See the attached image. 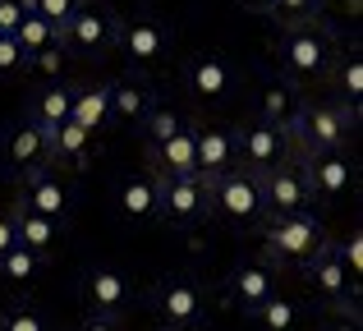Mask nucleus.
I'll return each mask as SVG.
<instances>
[{"label":"nucleus","mask_w":363,"mask_h":331,"mask_svg":"<svg viewBox=\"0 0 363 331\" xmlns=\"http://www.w3.org/2000/svg\"><path fill=\"white\" fill-rule=\"evenodd\" d=\"M354 125H359V111H350L345 101H299V106L285 116L281 129H285V138H290V157L303 162V157L350 147Z\"/></svg>","instance_id":"1"},{"label":"nucleus","mask_w":363,"mask_h":331,"mask_svg":"<svg viewBox=\"0 0 363 331\" xmlns=\"http://www.w3.org/2000/svg\"><path fill=\"white\" fill-rule=\"evenodd\" d=\"M336 55H340L336 33H331L322 18H313V23H285L281 28V42H276V64H281L285 83L327 79V69L336 64Z\"/></svg>","instance_id":"2"},{"label":"nucleus","mask_w":363,"mask_h":331,"mask_svg":"<svg viewBox=\"0 0 363 331\" xmlns=\"http://www.w3.org/2000/svg\"><path fill=\"white\" fill-rule=\"evenodd\" d=\"M327 244V225L313 212H290V216H267L262 221V262L267 267H303L313 253Z\"/></svg>","instance_id":"3"},{"label":"nucleus","mask_w":363,"mask_h":331,"mask_svg":"<svg viewBox=\"0 0 363 331\" xmlns=\"http://www.w3.org/2000/svg\"><path fill=\"white\" fill-rule=\"evenodd\" d=\"M207 193H212V216H221L235 230H253V225L267 221L262 207V179L244 166H230L225 175L207 179Z\"/></svg>","instance_id":"4"},{"label":"nucleus","mask_w":363,"mask_h":331,"mask_svg":"<svg viewBox=\"0 0 363 331\" xmlns=\"http://www.w3.org/2000/svg\"><path fill=\"white\" fill-rule=\"evenodd\" d=\"M161 331H203L207 327V295L194 276H166L147 295Z\"/></svg>","instance_id":"5"},{"label":"nucleus","mask_w":363,"mask_h":331,"mask_svg":"<svg viewBox=\"0 0 363 331\" xmlns=\"http://www.w3.org/2000/svg\"><path fill=\"white\" fill-rule=\"evenodd\" d=\"M116 33H120V14H111L106 5H83L79 0V9L55 28V42L74 55H92L97 60V55H106L116 46Z\"/></svg>","instance_id":"6"},{"label":"nucleus","mask_w":363,"mask_h":331,"mask_svg":"<svg viewBox=\"0 0 363 331\" xmlns=\"http://www.w3.org/2000/svg\"><path fill=\"white\" fill-rule=\"evenodd\" d=\"M161 221L175 230H194V225L212 221V193H207L203 175H166L161 179Z\"/></svg>","instance_id":"7"},{"label":"nucleus","mask_w":363,"mask_h":331,"mask_svg":"<svg viewBox=\"0 0 363 331\" xmlns=\"http://www.w3.org/2000/svg\"><path fill=\"white\" fill-rule=\"evenodd\" d=\"M303 271H308L313 290H318V299H327L331 308H354V295H359V281L350 276L345 258H340L336 244H322L318 253H313L308 262H303Z\"/></svg>","instance_id":"8"},{"label":"nucleus","mask_w":363,"mask_h":331,"mask_svg":"<svg viewBox=\"0 0 363 331\" xmlns=\"http://www.w3.org/2000/svg\"><path fill=\"white\" fill-rule=\"evenodd\" d=\"M262 179V207H267V216H290V212H313V189H308V179H303V166L294 162H281V166H272L267 175H257Z\"/></svg>","instance_id":"9"},{"label":"nucleus","mask_w":363,"mask_h":331,"mask_svg":"<svg viewBox=\"0 0 363 331\" xmlns=\"http://www.w3.org/2000/svg\"><path fill=\"white\" fill-rule=\"evenodd\" d=\"M303 179H308L313 189V203H340V198L354 189V162H350V152L340 147V152H318V157H303Z\"/></svg>","instance_id":"10"},{"label":"nucleus","mask_w":363,"mask_h":331,"mask_svg":"<svg viewBox=\"0 0 363 331\" xmlns=\"http://www.w3.org/2000/svg\"><path fill=\"white\" fill-rule=\"evenodd\" d=\"M235 157H240L244 170L267 175L272 166L290 162V138H285L281 125H267V120H257V125H248L244 134L235 138Z\"/></svg>","instance_id":"11"},{"label":"nucleus","mask_w":363,"mask_h":331,"mask_svg":"<svg viewBox=\"0 0 363 331\" xmlns=\"http://www.w3.org/2000/svg\"><path fill=\"white\" fill-rule=\"evenodd\" d=\"M184 88L198 106H203V101L207 106H221V101L240 88V74H235L230 60H221V55H194V60L184 64Z\"/></svg>","instance_id":"12"},{"label":"nucleus","mask_w":363,"mask_h":331,"mask_svg":"<svg viewBox=\"0 0 363 331\" xmlns=\"http://www.w3.org/2000/svg\"><path fill=\"white\" fill-rule=\"evenodd\" d=\"M116 46L124 51V60L138 64V69H152L157 60H166L170 51V28L157 23V18H120V33H116Z\"/></svg>","instance_id":"13"},{"label":"nucleus","mask_w":363,"mask_h":331,"mask_svg":"<svg viewBox=\"0 0 363 331\" xmlns=\"http://www.w3.org/2000/svg\"><path fill=\"white\" fill-rule=\"evenodd\" d=\"M83 304H88V313L97 318H124L133 304V286L129 276L116 267H92L88 276H83Z\"/></svg>","instance_id":"14"},{"label":"nucleus","mask_w":363,"mask_h":331,"mask_svg":"<svg viewBox=\"0 0 363 331\" xmlns=\"http://www.w3.org/2000/svg\"><path fill=\"white\" fill-rule=\"evenodd\" d=\"M69 184H65L60 175H51V170H28V175H18V207H28V212H42V216H55V221H69Z\"/></svg>","instance_id":"15"},{"label":"nucleus","mask_w":363,"mask_h":331,"mask_svg":"<svg viewBox=\"0 0 363 331\" xmlns=\"http://www.w3.org/2000/svg\"><path fill=\"white\" fill-rule=\"evenodd\" d=\"M51 138H55V129L37 125V120H28V125L9 129L5 143H0V152H5V166L14 170V175H28V170L46 166V162H51Z\"/></svg>","instance_id":"16"},{"label":"nucleus","mask_w":363,"mask_h":331,"mask_svg":"<svg viewBox=\"0 0 363 331\" xmlns=\"http://www.w3.org/2000/svg\"><path fill=\"white\" fill-rule=\"evenodd\" d=\"M116 203H120V212L129 216V221H161V175L138 170V175L120 179Z\"/></svg>","instance_id":"17"},{"label":"nucleus","mask_w":363,"mask_h":331,"mask_svg":"<svg viewBox=\"0 0 363 331\" xmlns=\"http://www.w3.org/2000/svg\"><path fill=\"white\" fill-rule=\"evenodd\" d=\"M230 166H240V157H235V134H225V129H194V170L198 175L216 179Z\"/></svg>","instance_id":"18"},{"label":"nucleus","mask_w":363,"mask_h":331,"mask_svg":"<svg viewBox=\"0 0 363 331\" xmlns=\"http://www.w3.org/2000/svg\"><path fill=\"white\" fill-rule=\"evenodd\" d=\"M194 129L198 125H184L179 134H170L166 143H157V147H147V170L152 175H198L194 170Z\"/></svg>","instance_id":"19"},{"label":"nucleus","mask_w":363,"mask_h":331,"mask_svg":"<svg viewBox=\"0 0 363 331\" xmlns=\"http://www.w3.org/2000/svg\"><path fill=\"white\" fill-rule=\"evenodd\" d=\"M230 304H240L244 313L248 308H257L267 295H276V267H267V262H240V267L230 271Z\"/></svg>","instance_id":"20"},{"label":"nucleus","mask_w":363,"mask_h":331,"mask_svg":"<svg viewBox=\"0 0 363 331\" xmlns=\"http://www.w3.org/2000/svg\"><path fill=\"white\" fill-rule=\"evenodd\" d=\"M65 230H69V221H55V216L28 212V207H18V212H14V244L37 249V253H46V258L55 253V244H60Z\"/></svg>","instance_id":"21"},{"label":"nucleus","mask_w":363,"mask_h":331,"mask_svg":"<svg viewBox=\"0 0 363 331\" xmlns=\"http://www.w3.org/2000/svg\"><path fill=\"white\" fill-rule=\"evenodd\" d=\"M69 120L83 125L92 138L111 125V83H88V88H74V106H69Z\"/></svg>","instance_id":"22"},{"label":"nucleus","mask_w":363,"mask_h":331,"mask_svg":"<svg viewBox=\"0 0 363 331\" xmlns=\"http://www.w3.org/2000/svg\"><path fill=\"white\" fill-rule=\"evenodd\" d=\"M46 267H51V258L37 249H23V244L0 253V281H9V286H33V281H42Z\"/></svg>","instance_id":"23"},{"label":"nucleus","mask_w":363,"mask_h":331,"mask_svg":"<svg viewBox=\"0 0 363 331\" xmlns=\"http://www.w3.org/2000/svg\"><path fill=\"white\" fill-rule=\"evenodd\" d=\"M331 88H336V101H345L350 111L363 106V55H336V64L327 69Z\"/></svg>","instance_id":"24"},{"label":"nucleus","mask_w":363,"mask_h":331,"mask_svg":"<svg viewBox=\"0 0 363 331\" xmlns=\"http://www.w3.org/2000/svg\"><path fill=\"white\" fill-rule=\"evenodd\" d=\"M152 106V92L143 83H111V125H138Z\"/></svg>","instance_id":"25"},{"label":"nucleus","mask_w":363,"mask_h":331,"mask_svg":"<svg viewBox=\"0 0 363 331\" xmlns=\"http://www.w3.org/2000/svg\"><path fill=\"white\" fill-rule=\"evenodd\" d=\"M92 157V134L83 125H74V120H65L60 129H55V138H51V166L60 162V166H83Z\"/></svg>","instance_id":"26"},{"label":"nucleus","mask_w":363,"mask_h":331,"mask_svg":"<svg viewBox=\"0 0 363 331\" xmlns=\"http://www.w3.org/2000/svg\"><path fill=\"white\" fill-rule=\"evenodd\" d=\"M299 304L294 299H285V295H267L257 308H248V322H253L257 331H294L299 327Z\"/></svg>","instance_id":"27"},{"label":"nucleus","mask_w":363,"mask_h":331,"mask_svg":"<svg viewBox=\"0 0 363 331\" xmlns=\"http://www.w3.org/2000/svg\"><path fill=\"white\" fill-rule=\"evenodd\" d=\"M69 106H74V88H65V83H51V88H42L33 97V120L46 129H60L65 120H69Z\"/></svg>","instance_id":"28"},{"label":"nucleus","mask_w":363,"mask_h":331,"mask_svg":"<svg viewBox=\"0 0 363 331\" xmlns=\"http://www.w3.org/2000/svg\"><path fill=\"white\" fill-rule=\"evenodd\" d=\"M189 120L179 116V111H170V106H161V101H152L147 106V116L138 120V134H143V143L147 147H157V143H166L170 134H179Z\"/></svg>","instance_id":"29"},{"label":"nucleus","mask_w":363,"mask_h":331,"mask_svg":"<svg viewBox=\"0 0 363 331\" xmlns=\"http://www.w3.org/2000/svg\"><path fill=\"white\" fill-rule=\"evenodd\" d=\"M14 42L23 46V55H37V51H46V46H55V28L46 23L42 14H33V9H28L23 23L14 28Z\"/></svg>","instance_id":"30"},{"label":"nucleus","mask_w":363,"mask_h":331,"mask_svg":"<svg viewBox=\"0 0 363 331\" xmlns=\"http://www.w3.org/2000/svg\"><path fill=\"white\" fill-rule=\"evenodd\" d=\"M299 106V92H294V83H272V88L262 92V120L267 125H285V116Z\"/></svg>","instance_id":"31"},{"label":"nucleus","mask_w":363,"mask_h":331,"mask_svg":"<svg viewBox=\"0 0 363 331\" xmlns=\"http://www.w3.org/2000/svg\"><path fill=\"white\" fill-rule=\"evenodd\" d=\"M322 9H327V0H272L267 14L281 18L285 28V23H313V18H322Z\"/></svg>","instance_id":"32"},{"label":"nucleus","mask_w":363,"mask_h":331,"mask_svg":"<svg viewBox=\"0 0 363 331\" xmlns=\"http://www.w3.org/2000/svg\"><path fill=\"white\" fill-rule=\"evenodd\" d=\"M0 331H51V327H46V318L33 304H14L0 313Z\"/></svg>","instance_id":"33"},{"label":"nucleus","mask_w":363,"mask_h":331,"mask_svg":"<svg viewBox=\"0 0 363 331\" xmlns=\"http://www.w3.org/2000/svg\"><path fill=\"white\" fill-rule=\"evenodd\" d=\"M28 69V55L23 46L14 42V33H0V79H14V74Z\"/></svg>","instance_id":"34"},{"label":"nucleus","mask_w":363,"mask_h":331,"mask_svg":"<svg viewBox=\"0 0 363 331\" xmlns=\"http://www.w3.org/2000/svg\"><path fill=\"white\" fill-rule=\"evenodd\" d=\"M23 9H33V14H42L51 28H60L65 18L79 9V0H23Z\"/></svg>","instance_id":"35"},{"label":"nucleus","mask_w":363,"mask_h":331,"mask_svg":"<svg viewBox=\"0 0 363 331\" xmlns=\"http://www.w3.org/2000/svg\"><path fill=\"white\" fill-rule=\"evenodd\" d=\"M340 249V258H345V267H350V276H363V230H350V240H340L336 244Z\"/></svg>","instance_id":"36"},{"label":"nucleus","mask_w":363,"mask_h":331,"mask_svg":"<svg viewBox=\"0 0 363 331\" xmlns=\"http://www.w3.org/2000/svg\"><path fill=\"white\" fill-rule=\"evenodd\" d=\"M60 64H65V46L55 42V46H46V51H37V55H28V69H37V74H60Z\"/></svg>","instance_id":"37"},{"label":"nucleus","mask_w":363,"mask_h":331,"mask_svg":"<svg viewBox=\"0 0 363 331\" xmlns=\"http://www.w3.org/2000/svg\"><path fill=\"white\" fill-rule=\"evenodd\" d=\"M23 0H0V33H14L18 23H23Z\"/></svg>","instance_id":"38"},{"label":"nucleus","mask_w":363,"mask_h":331,"mask_svg":"<svg viewBox=\"0 0 363 331\" xmlns=\"http://www.w3.org/2000/svg\"><path fill=\"white\" fill-rule=\"evenodd\" d=\"M322 331H363V327H359V313H354V308H336V318H331Z\"/></svg>","instance_id":"39"},{"label":"nucleus","mask_w":363,"mask_h":331,"mask_svg":"<svg viewBox=\"0 0 363 331\" xmlns=\"http://www.w3.org/2000/svg\"><path fill=\"white\" fill-rule=\"evenodd\" d=\"M79 331H120V322H116V318H97V313H88V318L79 322Z\"/></svg>","instance_id":"40"},{"label":"nucleus","mask_w":363,"mask_h":331,"mask_svg":"<svg viewBox=\"0 0 363 331\" xmlns=\"http://www.w3.org/2000/svg\"><path fill=\"white\" fill-rule=\"evenodd\" d=\"M14 249V212H0V253Z\"/></svg>","instance_id":"41"},{"label":"nucleus","mask_w":363,"mask_h":331,"mask_svg":"<svg viewBox=\"0 0 363 331\" xmlns=\"http://www.w3.org/2000/svg\"><path fill=\"white\" fill-rule=\"evenodd\" d=\"M248 9H257V14H267V9H272V0H244Z\"/></svg>","instance_id":"42"}]
</instances>
